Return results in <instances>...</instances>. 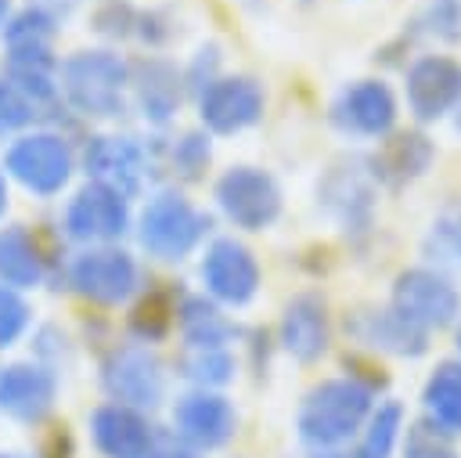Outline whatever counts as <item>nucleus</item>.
<instances>
[{
  "instance_id": "18",
  "label": "nucleus",
  "mask_w": 461,
  "mask_h": 458,
  "mask_svg": "<svg viewBox=\"0 0 461 458\" xmlns=\"http://www.w3.org/2000/svg\"><path fill=\"white\" fill-rule=\"evenodd\" d=\"M328 307L317 292H299L288 299L285 314H281V346L303 361V364H313L324 350H328Z\"/></svg>"
},
{
  "instance_id": "2",
  "label": "nucleus",
  "mask_w": 461,
  "mask_h": 458,
  "mask_svg": "<svg viewBox=\"0 0 461 458\" xmlns=\"http://www.w3.org/2000/svg\"><path fill=\"white\" fill-rule=\"evenodd\" d=\"M130 83L126 61L112 50H76L61 61L58 90L65 101L90 119H112L122 112V90Z\"/></svg>"
},
{
  "instance_id": "38",
  "label": "nucleus",
  "mask_w": 461,
  "mask_h": 458,
  "mask_svg": "<svg viewBox=\"0 0 461 458\" xmlns=\"http://www.w3.org/2000/svg\"><path fill=\"white\" fill-rule=\"evenodd\" d=\"M457 130H461V115H457Z\"/></svg>"
},
{
  "instance_id": "30",
  "label": "nucleus",
  "mask_w": 461,
  "mask_h": 458,
  "mask_svg": "<svg viewBox=\"0 0 461 458\" xmlns=\"http://www.w3.org/2000/svg\"><path fill=\"white\" fill-rule=\"evenodd\" d=\"M32 115H36V105L11 79H0V137L22 130L25 123H32Z\"/></svg>"
},
{
  "instance_id": "32",
  "label": "nucleus",
  "mask_w": 461,
  "mask_h": 458,
  "mask_svg": "<svg viewBox=\"0 0 461 458\" xmlns=\"http://www.w3.org/2000/svg\"><path fill=\"white\" fill-rule=\"evenodd\" d=\"M209 162V137L205 133H184L173 144V169H180L184 177H198Z\"/></svg>"
},
{
  "instance_id": "33",
  "label": "nucleus",
  "mask_w": 461,
  "mask_h": 458,
  "mask_svg": "<svg viewBox=\"0 0 461 458\" xmlns=\"http://www.w3.org/2000/svg\"><path fill=\"white\" fill-rule=\"evenodd\" d=\"M144 458H198V454H194V447H191L187 440H180L176 433L155 429V433H151V444H148V451H144Z\"/></svg>"
},
{
  "instance_id": "7",
  "label": "nucleus",
  "mask_w": 461,
  "mask_h": 458,
  "mask_svg": "<svg viewBox=\"0 0 461 458\" xmlns=\"http://www.w3.org/2000/svg\"><path fill=\"white\" fill-rule=\"evenodd\" d=\"M393 310L400 317H407L411 325H418L421 332H429V328H443L457 317L461 296L443 274L425 270V267H411V270L396 274Z\"/></svg>"
},
{
  "instance_id": "14",
  "label": "nucleus",
  "mask_w": 461,
  "mask_h": 458,
  "mask_svg": "<svg viewBox=\"0 0 461 458\" xmlns=\"http://www.w3.org/2000/svg\"><path fill=\"white\" fill-rule=\"evenodd\" d=\"M461 101V65L447 54H421L407 69V105L429 123Z\"/></svg>"
},
{
  "instance_id": "27",
  "label": "nucleus",
  "mask_w": 461,
  "mask_h": 458,
  "mask_svg": "<svg viewBox=\"0 0 461 458\" xmlns=\"http://www.w3.org/2000/svg\"><path fill=\"white\" fill-rule=\"evenodd\" d=\"M367 429H364V444L357 458H389L396 440H400V426H403V408L396 400L382 404L378 411L367 415Z\"/></svg>"
},
{
  "instance_id": "12",
  "label": "nucleus",
  "mask_w": 461,
  "mask_h": 458,
  "mask_svg": "<svg viewBox=\"0 0 461 458\" xmlns=\"http://www.w3.org/2000/svg\"><path fill=\"white\" fill-rule=\"evenodd\" d=\"M173 433L187 440L194 451H216L223 447L238 429V411L227 397L198 389L173 404Z\"/></svg>"
},
{
  "instance_id": "25",
  "label": "nucleus",
  "mask_w": 461,
  "mask_h": 458,
  "mask_svg": "<svg viewBox=\"0 0 461 458\" xmlns=\"http://www.w3.org/2000/svg\"><path fill=\"white\" fill-rule=\"evenodd\" d=\"M176 317H180V332H184L187 346H227L234 335V325L205 296H187L180 303Z\"/></svg>"
},
{
  "instance_id": "39",
  "label": "nucleus",
  "mask_w": 461,
  "mask_h": 458,
  "mask_svg": "<svg viewBox=\"0 0 461 458\" xmlns=\"http://www.w3.org/2000/svg\"><path fill=\"white\" fill-rule=\"evenodd\" d=\"M245 4H256V0H245Z\"/></svg>"
},
{
  "instance_id": "6",
  "label": "nucleus",
  "mask_w": 461,
  "mask_h": 458,
  "mask_svg": "<svg viewBox=\"0 0 461 458\" xmlns=\"http://www.w3.org/2000/svg\"><path fill=\"white\" fill-rule=\"evenodd\" d=\"M202 285L212 299L227 307H245L259 292V263L249 245L238 238H212L209 249L202 252Z\"/></svg>"
},
{
  "instance_id": "21",
  "label": "nucleus",
  "mask_w": 461,
  "mask_h": 458,
  "mask_svg": "<svg viewBox=\"0 0 461 458\" xmlns=\"http://www.w3.org/2000/svg\"><path fill=\"white\" fill-rule=\"evenodd\" d=\"M357 335L378 350L400 353V357H421L429 350V332H421L418 325H411L407 317H400L393 307L389 310H375L364 314L357 321Z\"/></svg>"
},
{
  "instance_id": "20",
  "label": "nucleus",
  "mask_w": 461,
  "mask_h": 458,
  "mask_svg": "<svg viewBox=\"0 0 461 458\" xmlns=\"http://www.w3.org/2000/svg\"><path fill=\"white\" fill-rule=\"evenodd\" d=\"M321 202L342 227H367L375 191H371V180L357 166L349 169L342 166V169H331L328 180L321 184Z\"/></svg>"
},
{
  "instance_id": "19",
  "label": "nucleus",
  "mask_w": 461,
  "mask_h": 458,
  "mask_svg": "<svg viewBox=\"0 0 461 458\" xmlns=\"http://www.w3.org/2000/svg\"><path fill=\"white\" fill-rule=\"evenodd\" d=\"M432 155H436V148H432V141H429L425 133H418V130L393 133V137L382 141V148L375 151L371 173H375V180H382V184H389V188H403V184L418 180V177L429 169Z\"/></svg>"
},
{
  "instance_id": "22",
  "label": "nucleus",
  "mask_w": 461,
  "mask_h": 458,
  "mask_svg": "<svg viewBox=\"0 0 461 458\" xmlns=\"http://www.w3.org/2000/svg\"><path fill=\"white\" fill-rule=\"evenodd\" d=\"M133 87H137V101H140V112L144 119L151 123H166L176 105H180V76L169 61L162 58H148L137 65V76H133Z\"/></svg>"
},
{
  "instance_id": "5",
  "label": "nucleus",
  "mask_w": 461,
  "mask_h": 458,
  "mask_svg": "<svg viewBox=\"0 0 461 458\" xmlns=\"http://www.w3.org/2000/svg\"><path fill=\"white\" fill-rule=\"evenodd\" d=\"M216 206L241 231H263L281 213V188L259 166H230L216 180Z\"/></svg>"
},
{
  "instance_id": "31",
  "label": "nucleus",
  "mask_w": 461,
  "mask_h": 458,
  "mask_svg": "<svg viewBox=\"0 0 461 458\" xmlns=\"http://www.w3.org/2000/svg\"><path fill=\"white\" fill-rule=\"evenodd\" d=\"M29 303L18 296V289L0 285V346H11L25 328H29Z\"/></svg>"
},
{
  "instance_id": "1",
  "label": "nucleus",
  "mask_w": 461,
  "mask_h": 458,
  "mask_svg": "<svg viewBox=\"0 0 461 458\" xmlns=\"http://www.w3.org/2000/svg\"><path fill=\"white\" fill-rule=\"evenodd\" d=\"M371 415V389L357 379H324L299 404V436L313 451H335L349 444Z\"/></svg>"
},
{
  "instance_id": "10",
  "label": "nucleus",
  "mask_w": 461,
  "mask_h": 458,
  "mask_svg": "<svg viewBox=\"0 0 461 458\" xmlns=\"http://www.w3.org/2000/svg\"><path fill=\"white\" fill-rule=\"evenodd\" d=\"M104 389L115 397V404L126 408H155L166 393V371L162 361L148 346H119L101 368Z\"/></svg>"
},
{
  "instance_id": "37",
  "label": "nucleus",
  "mask_w": 461,
  "mask_h": 458,
  "mask_svg": "<svg viewBox=\"0 0 461 458\" xmlns=\"http://www.w3.org/2000/svg\"><path fill=\"white\" fill-rule=\"evenodd\" d=\"M457 350H461V325H457Z\"/></svg>"
},
{
  "instance_id": "15",
  "label": "nucleus",
  "mask_w": 461,
  "mask_h": 458,
  "mask_svg": "<svg viewBox=\"0 0 461 458\" xmlns=\"http://www.w3.org/2000/svg\"><path fill=\"white\" fill-rule=\"evenodd\" d=\"M58 397V379L43 364L0 368V415L14 422H40Z\"/></svg>"
},
{
  "instance_id": "35",
  "label": "nucleus",
  "mask_w": 461,
  "mask_h": 458,
  "mask_svg": "<svg viewBox=\"0 0 461 458\" xmlns=\"http://www.w3.org/2000/svg\"><path fill=\"white\" fill-rule=\"evenodd\" d=\"M7 11H11V0H0V29L7 25Z\"/></svg>"
},
{
  "instance_id": "29",
  "label": "nucleus",
  "mask_w": 461,
  "mask_h": 458,
  "mask_svg": "<svg viewBox=\"0 0 461 458\" xmlns=\"http://www.w3.org/2000/svg\"><path fill=\"white\" fill-rule=\"evenodd\" d=\"M403 458H457V451H454L450 433L425 418V422H414V426L407 429Z\"/></svg>"
},
{
  "instance_id": "26",
  "label": "nucleus",
  "mask_w": 461,
  "mask_h": 458,
  "mask_svg": "<svg viewBox=\"0 0 461 458\" xmlns=\"http://www.w3.org/2000/svg\"><path fill=\"white\" fill-rule=\"evenodd\" d=\"M180 368L202 389L205 386H223V382L234 379V357L227 353V346H187L184 357H180Z\"/></svg>"
},
{
  "instance_id": "4",
  "label": "nucleus",
  "mask_w": 461,
  "mask_h": 458,
  "mask_svg": "<svg viewBox=\"0 0 461 458\" xmlns=\"http://www.w3.org/2000/svg\"><path fill=\"white\" fill-rule=\"evenodd\" d=\"M4 169L32 195L40 198H50L58 195L72 169H76V159H72V148L65 137L58 133H25L18 137L7 151H4Z\"/></svg>"
},
{
  "instance_id": "24",
  "label": "nucleus",
  "mask_w": 461,
  "mask_h": 458,
  "mask_svg": "<svg viewBox=\"0 0 461 458\" xmlns=\"http://www.w3.org/2000/svg\"><path fill=\"white\" fill-rule=\"evenodd\" d=\"M421 400H425L429 422H436L439 429L457 436L461 433V361H443L429 375Z\"/></svg>"
},
{
  "instance_id": "11",
  "label": "nucleus",
  "mask_w": 461,
  "mask_h": 458,
  "mask_svg": "<svg viewBox=\"0 0 461 458\" xmlns=\"http://www.w3.org/2000/svg\"><path fill=\"white\" fill-rule=\"evenodd\" d=\"M130 227V206L119 191H112L108 184L90 180L86 188H79L72 195V202L65 206V231L76 242H115L122 231Z\"/></svg>"
},
{
  "instance_id": "28",
  "label": "nucleus",
  "mask_w": 461,
  "mask_h": 458,
  "mask_svg": "<svg viewBox=\"0 0 461 458\" xmlns=\"http://www.w3.org/2000/svg\"><path fill=\"white\" fill-rule=\"evenodd\" d=\"M169 325H173V307H169V299H166L162 292L144 296V299L133 307V314H130V328H133V335H137L140 343L162 339V335L169 332Z\"/></svg>"
},
{
  "instance_id": "9",
  "label": "nucleus",
  "mask_w": 461,
  "mask_h": 458,
  "mask_svg": "<svg viewBox=\"0 0 461 458\" xmlns=\"http://www.w3.org/2000/svg\"><path fill=\"white\" fill-rule=\"evenodd\" d=\"M68 281L79 296L94 299V303H122L133 296L137 289V263L126 249H115V245H97V249H86L79 252L72 263H68Z\"/></svg>"
},
{
  "instance_id": "16",
  "label": "nucleus",
  "mask_w": 461,
  "mask_h": 458,
  "mask_svg": "<svg viewBox=\"0 0 461 458\" xmlns=\"http://www.w3.org/2000/svg\"><path fill=\"white\" fill-rule=\"evenodd\" d=\"M86 173L130 198L144 180V148L133 137H94L86 144Z\"/></svg>"
},
{
  "instance_id": "34",
  "label": "nucleus",
  "mask_w": 461,
  "mask_h": 458,
  "mask_svg": "<svg viewBox=\"0 0 461 458\" xmlns=\"http://www.w3.org/2000/svg\"><path fill=\"white\" fill-rule=\"evenodd\" d=\"M4 209H7V184H4V173H0V216H4Z\"/></svg>"
},
{
  "instance_id": "36",
  "label": "nucleus",
  "mask_w": 461,
  "mask_h": 458,
  "mask_svg": "<svg viewBox=\"0 0 461 458\" xmlns=\"http://www.w3.org/2000/svg\"><path fill=\"white\" fill-rule=\"evenodd\" d=\"M457 249H461V216H457Z\"/></svg>"
},
{
  "instance_id": "8",
  "label": "nucleus",
  "mask_w": 461,
  "mask_h": 458,
  "mask_svg": "<svg viewBox=\"0 0 461 458\" xmlns=\"http://www.w3.org/2000/svg\"><path fill=\"white\" fill-rule=\"evenodd\" d=\"M267 105V94L259 79L252 76H216L202 94H198V115L202 126L212 133H241L252 123H259Z\"/></svg>"
},
{
  "instance_id": "3",
  "label": "nucleus",
  "mask_w": 461,
  "mask_h": 458,
  "mask_svg": "<svg viewBox=\"0 0 461 458\" xmlns=\"http://www.w3.org/2000/svg\"><path fill=\"white\" fill-rule=\"evenodd\" d=\"M209 231V216L180 191H158L140 213V245L158 260H184Z\"/></svg>"
},
{
  "instance_id": "13",
  "label": "nucleus",
  "mask_w": 461,
  "mask_h": 458,
  "mask_svg": "<svg viewBox=\"0 0 461 458\" xmlns=\"http://www.w3.org/2000/svg\"><path fill=\"white\" fill-rule=\"evenodd\" d=\"M331 119L342 133L353 137H385L396 123V97L382 79H357L346 87L331 108Z\"/></svg>"
},
{
  "instance_id": "17",
  "label": "nucleus",
  "mask_w": 461,
  "mask_h": 458,
  "mask_svg": "<svg viewBox=\"0 0 461 458\" xmlns=\"http://www.w3.org/2000/svg\"><path fill=\"white\" fill-rule=\"evenodd\" d=\"M151 433L155 426H148V418L137 408H126L115 400L101 404L90 415V436L104 458H144Z\"/></svg>"
},
{
  "instance_id": "23",
  "label": "nucleus",
  "mask_w": 461,
  "mask_h": 458,
  "mask_svg": "<svg viewBox=\"0 0 461 458\" xmlns=\"http://www.w3.org/2000/svg\"><path fill=\"white\" fill-rule=\"evenodd\" d=\"M43 278V256L32 234L22 224L0 231V285L7 289H32Z\"/></svg>"
}]
</instances>
